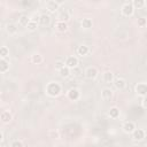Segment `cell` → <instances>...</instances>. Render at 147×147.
Instances as JSON below:
<instances>
[{
    "label": "cell",
    "instance_id": "obj_1",
    "mask_svg": "<svg viewBox=\"0 0 147 147\" xmlns=\"http://www.w3.org/2000/svg\"><path fill=\"white\" fill-rule=\"evenodd\" d=\"M61 92H62V87L57 82H51L46 86V93L52 98H55V96L60 95Z\"/></svg>",
    "mask_w": 147,
    "mask_h": 147
},
{
    "label": "cell",
    "instance_id": "obj_2",
    "mask_svg": "<svg viewBox=\"0 0 147 147\" xmlns=\"http://www.w3.org/2000/svg\"><path fill=\"white\" fill-rule=\"evenodd\" d=\"M121 11H122V15L125 16V17L132 16L133 13H134V7H133L132 2L131 1H125L121 7Z\"/></svg>",
    "mask_w": 147,
    "mask_h": 147
},
{
    "label": "cell",
    "instance_id": "obj_3",
    "mask_svg": "<svg viewBox=\"0 0 147 147\" xmlns=\"http://www.w3.org/2000/svg\"><path fill=\"white\" fill-rule=\"evenodd\" d=\"M85 77L87 78V79H90V80H93V79H95L96 77H98V75H99V71H98V69L95 68V67H87L86 69H85Z\"/></svg>",
    "mask_w": 147,
    "mask_h": 147
},
{
    "label": "cell",
    "instance_id": "obj_4",
    "mask_svg": "<svg viewBox=\"0 0 147 147\" xmlns=\"http://www.w3.org/2000/svg\"><path fill=\"white\" fill-rule=\"evenodd\" d=\"M131 134H132V139H133L134 141H141V140H144L145 137H146V132H145V130H142V129H136Z\"/></svg>",
    "mask_w": 147,
    "mask_h": 147
},
{
    "label": "cell",
    "instance_id": "obj_5",
    "mask_svg": "<svg viewBox=\"0 0 147 147\" xmlns=\"http://www.w3.org/2000/svg\"><path fill=\"white\" fill-rule=\"evenodd\" d=\"M78 63H79V61L76 56H68L65 59V65L70 69H76L78 67Z\"/></svg>",
    "mask_w": 147,
    "mask_h": 147
},
{
    "label": "cell",
    "instance_id": "obj_6",
    "mask_svg": "<svg viewBox=\"0 0 147 147\" xmlns=\"http://www.w3.org/2000/svg\"><path fill=\"white\" fill-rule=\"evenodd\" d=\"M113 84H114L115 88H117V90H124L126 87V80L122 77H115Z\"/></svg>",
    "mask_w": 147,
    "mask_h": 147
},
{
    "label": "cell",
    "instance_id": "obj_7",
    "mask_svg": "<svg viewBox=\"0 0 147 147\" xmlns=\"http://www.w3.org/2000/svg\"><path fill=\"white\" fill-rule=\"evenodd\" d=\"M136 93L141 96H146L147 94V84L146 83H138L136 85Z\"/></svg>",
    "mask_w": 147,
    "mask_h": 147
},
{
    "label": "cell",
    "instance_id": "obj_8",
    "mask_svg": "<svg viewBox=\"0 0 147 147\" xmlns=\"http://www.w3.org/2000/svg\"><path fill=\"white\" fill-rule=\"evenodd\" d=\"M70 16H71V10H68V9L61 10V11L59 13V16H57V21L68 22V21L70 20Z\"/></svg>",
    "mask_w": 147,
    "mask_h": 147
},
{
    "label": "cell",
    "instance_id": "obj_9",
    "mask_svg": "<svg viewBox=\"0 0 147 147\" xmlns=\"http://www.w3.org/2000/svg\"><path fill=\"white\" fill-rule=\"evenodd\" d=\"M60 7V2L57 1H54V0H51V1H47L46 2V8L49 13H55Z\"/></svg>",
    "mask_w": 147,
    "mask_h": 147
},
{
    "label": "cell",
    "instance_id": "obj_10",
    "mask_svg": "<svg viewBox=\"0 0 147 147\" xmlns=\"http://www.w3.org/2000/svg\"><path fill=\"white\" fill-rule=\"evenodd\" d=\"M79 96H80V92H79L78 88L72 87V88H70V90L68 91V98H69L70 100H72V101H77V100L79 99Z\"/></svg>",
    "mask_w": 147,
    "mask_h": 147
},
{
    "label": "cell",
    "instance_id": "obj_11",
    "mask_svg": "<svg viewBox=\"0 0 147 147\" xmlns=\"http://www.w3.org/2000/svg\"><path fill=\"white\" fill-rule=\"evenodd\" d=\"M122 129H123V131H124L125 133H132L137 127H136V124H134L133 122L129 121V122H125V123L123 124Z\"/></svg>",
    "mask_w": 147,
    "mask_h": 147
},
{
    "label": "cell",
    "instance_id": "obj_12",
    "mask_svg": "<svg viewBox=\"0 0 147 147\" xmlns=\"http://www.w3.org/2000/svg\"><path fill=\"white\" fill-rule=\"evenodd\" d=\"M101 98H102V100H105V101H109V100L113 98V91H111L109 87L102 88V91H101Z\"/></svg>",
    "mask_w": 147,
    "mask_h": 147
},
{
    "label": "cell",
    "instance_id": "obj_13",
    "mask_svg": "<svg viewBox=\"0 0 147 147\" xmlns=\"http://www.w3.org/2000/svg\"><path fill=\"white\" fill-rule=\"evenodd\" d=\"M54 28L56 31L59 32H64L68 30V24L67 22H62V21H56L55 24H54Z\"/></svg>",
    "mask_w": 147,
    "mask_h": 147
},
{
    "label": "cell",
    "instance_id": "obj_14",
    "mask_svg": "<svg viewBox=\"0 0 147 147\" xmlns=\"http://www.w3.org/2000/svg\"><path fill=\"white\" fill-rule=\"evenodd\" d=\"M90 53V47L87 45H79L77 47V54L79 56H85Z\"/></svg>",
    "mask_w": 147,
    "mask_h": 147
},
{
    "label": "cell",
    "instance_id": "obj_15",
    "mask_svg": "<svg viewBox=\"0 0 147 147\" xmlns=\"http://www.w3.org/2000/svg\"><path fill=\"white\" fill-rule=\"evenodd\" d=\"M102 79H103L105 83H113L114 79H115V77H114V74L111 71H106L102 75Z\"/></svg>",
    "mask_w": 147,
    "mask_h": 147
},
{
    "label": "cell",
    "instance_id": "obj_16",
    "mask_svg": "<svg viewBox=\"0 0 147 147\" xmlns=\"http://www.w3.org/2000/svg\"><path fill=\"white\" fill-rule=\"evenodd\" d=\"M51 23V17L48 14H41L39 18V24L41 25H48Z\"/></svg>",
    "mask_w": 147,
    "mask_h": 147
},
{
    "label": "cell",
    "instance_id": "obj_17",
    "mask_svg": "<svg viewBox=\"0 0 147 147\" xmlns=\"http://www.w3.org/2000/svg\"><path fill=\"white\" fill-rule=\"evenodd\" d=\"M80 25H82V28H83V29H90V28H92L93 22H92V20H91V18L85 17V18H83V20H82Z\"/></svg>",
    "mask_w": 147,
    "mask_h": 147
},
{
    "label": "cell",
    "instance_id": "obj_18",
    "mask_svg": "<svg viewBox=\"0 0 147 147\" xmlns=\"http://www.w3.org/2000/svg\"><path fill=\"white\" fill-rule=\"evenodd\" d=\"M0 118H1V122L2 123H8L10 119H11V114L7 110H3L0 115Z\"/></svg>",
    "mask_w": 147,
    "mask_h": 147
},
{
    "label": "cell",
    "instance_id": "obj_19",
    "mask_svg": "<svg viewBox=\"0 0 147 147\" xmlns=\"http://www.w3.org/2000/svg\"><path fill=\"white\" fill-rule=\"evenodd\" d=\"M108 115L110 118H117L119 116V109L117 107H111L108 111Z\"/></svg>",
    "mask_w": 147,
    "mask_h": 147
},
{
    "label": "cell",
    "instance_id": "obj_20",
    "mask_svg": "<svg viewBox=\"0 0 147 147\" xmlns=\"http://www.w3.org/2000/svg\"><path fill=\"white\" fill-rule=\"evenodd\" d=\"M42 61H44L42 55H40V54H38V53H36V54H33V55L31 56V62L34 63V64H40Z\"/></svg>",
    "mask_w": 147,
    "mask_h": 147
},
{
    "label": "cell",
    "instance_id": "obj_21",
    "mask_svg": "<svg viewBox=\"0 0 147 147\" xmlns=\"http://www.w3.org/2000/svg\"><path fill=\"white\" fill-rule=\"evenodd\" d=\"M8 69H9V62H7L6 59H1L0 60V71L2 74H5Z\"/></svg>",
    "mask_w": 147,
    "mask_h": 147
},
{
    "label": "cell",
    "instance_id": "obj_22",
    "mask_svg": "<svg viewBox=\"0 0 147 147\" xmlns=\"http://www.w3.org/2000/svg\"><path fill=\"white\" fill-rule=\"evenodd\" d=\"M60 76L62 77V78H67V77H69L70 76V74H71V69L70 68H68L67 65H64L60 71Z\"/></svg>",
    "mask_w": 147,
    "mask_h": 147
},
{
    "label": "cell",
    "instance_id": "obj_23",
    "mask_svg": "<svg viewBox=\"0 0 147 147\" xmlns=\"http://www.w3.org/2000/svg\"><path fill=\"white\" fill-rule=\"evenodd\" d=\"M30 17H28L26 15H23V16H21L20 18H18V24L21 25V26H28V24H29V22H30Z\"/></svg>",
    "mask_w": 147,
    "mask_h": 147
},
{
    "label": "cell",
    "instance_id": "obj_24",
    "mask_svg": "<svg viewBox=\"0 0 147 147\" xmlns=\"http://www.w3.org/2000/svg\"><path fill=\"white\" fill-rule=\"evenodd\" d=\"M6 30H7L8 33L13 34V33H15V32L17 31V28H16V25H15L14 23H8V24L6 25Z\"/></svg>",
    "mask_w": 147,
    "mask_h": 147
},
{
    "label": "cell",
    "instance_id": "obj_25",
    "mask_svg": "<svg viewBox=\"0 0 147 147\" xmlns=\"http://www.w3.org/2000/svg\"><path fill=\"white\" fill-rule=\"evenodd\" d=\"M37 26H38V22H36V21H33V20H30V22H29L26 29H28L29 31H34V30L37 29Z\"/></svg>",
    "mask_w": 147,
    "mask_h": 147
},
{
    "label": "cell",
    "instance_id": "obj_26",
    "mask_svg": "<svg viewBox=\"0 0 147 147\" xmlns=\"http://www.w3.org/2000/svg\"><path fill=\"white\" fill-rule=\"evenodd\" d=\"M0 55H1V59H6L9 55V49L6 46H2L0 48Z\"/></svg>",
    "mask_w": 147,
    "mask_h": 147
},
{
    "label": "cell",
    "instance_id": "obj_27",
    "mask_svg": "<svg viewBox=\"0 0 147 147\" xmlns=\"http://www.w3.org/2000/svg\"><path fill=\"white\" fill-rule=\"evenodd\" d=\"M132 5H133L134 8H142L144 6H146V2L144 0H134L132 2Z\"/></svg>",
    "mask_w": 147,
    "mask_h": 147
},
{
    "label": "cell",
    "instance_id": "obj_28",
    "mask_svg": "<svg viewBox=\"0 0 147 147\" xmlns=\"http://www.w3.org/2000/svg\"><path fill=\"white\" fill-rule=\"evenodd\" d=\"M64 65H65V61H63V60H57V61L55 62V69L59 70V71H60Z\"/></svg>",
    "mask_w": 147,
    "mask_h": 147
},
{
    "label": "cell",
    "instance_id": "obj_29",
    "mask_svg": "<svg viewBox=\"0 0 147 147\" xmlns=\"http://www.w3.org/2000/svg\"><path fill=\"white\" fill-rule=\"evenodd\" d=\"M10 147H24V145H23V142L21 140H14L11 142Z\"/></svg>",
    "mask_w": 147,
    "mask_h": 147
},
{
    "label": "cell",
    "instance_id": "obj_30",
    "mask_svg": "<svg viewBox=\"0 0 147 147\" xmlns=\"http://www.w3.org/2000/svg\"><path fill=\"white\" fill-rule=\"evenodd\" d=\"M138 25L139 26H145L146 25V18H144V17L138 18Z\"/></svg>",
    "mask_w": 147,
    "mask_h": 147
},
{
    "label": "cell",
    "instance_id": "obj_31",
    "mask_svg": "<svg viewBox=\"0 0 147 147\" xmlns=\"http://www.w3.org/2000/svg\"><path fill=\"white\" fill-rule=\"evenodd\" d=\"M141 106H142L145 109H147V96H144V98H142V100H141Z\"/></svg>",
    "mask_w": 147,
    "mask_h": 147
},
{
    "label": "cell",
    "instance_id": "obj_32",
    "mask_svg": "<svg viewBox=\"0 0 147 147\" xmlns=\"http://www.w3.org/2000/svg\"><path fill=\"white\" fill-rule=\"evenodd\" d=\"M144 38H145V40L147 41V31H146V32L144 33Z\"/></svg>",
    "mask_w": 147,
    "mask_h": 147
},
{
    "label": "cell",
    "instance_id": "obj_33",
    "mask_svg": "<svg viewBox=\"0 0 147 147\" xmlns=\"http://www.w3.org/2000/svg\"><path fill=\"white\" fill-rule=\"evenodd\" d=\"M146 64H147V60H146Z\"/></svg>",
    "mask_w": 147,
    "mask_h": 147
},
{
    "label": "cell",
    "instance_id": "obj_34",
    "mask_svg": "<svg viewBox=\"0 0 147 147\" xmlns=\"http://www.w3.org/2000/svg\"><path fill=\"white\" fill-rule=\"evenodd\" d=\"M146 7H147V2H146Z\"/></svg>",
    "mask_w": 147,
    "mask_h": 147
}]
</instances>
